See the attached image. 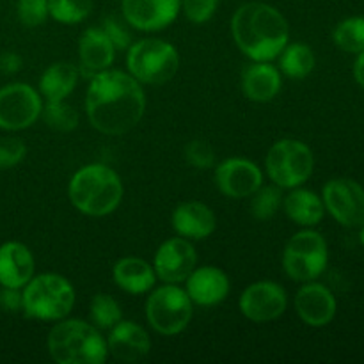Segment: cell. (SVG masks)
Wrapping results in <instances>:
<instances>
[{
    "label": "cell",
    "instance_id": "7a4b0ae2",
    "mask_svg": "<svg viewBox=\"0 0 364 364\" xmlns=\"http://www.w3.org/2000/svg\"><path fill=\"white\" fill-rule=\"evenodd\" d=\"M231 34L249 59L269 63L288 45L290 27L276 7L265 2H247L235 11Z\"/></svg>",
    "mask_w": 364,
    "mask_h": 364
},
{
    "label": "cell",
    "instance_id": "ffe728a7",
    "mask_svg": "<svg viewBox=\"0 0 364 364\" xmlns=\"http://www.w3.org/2000/svg\"><path fill=\"white\" fill-rule=\"evenodd\" d=\"M173 228L187 240H203L215 230V215L205 203H181L173 213Z\"/></svg>",
    "mask_w": 364,
    "mask_h": 364
},
{
    "label": "cell",
    "instance_id": "d6a6232c",
    "mask_svg": "<svg viewBox=\"0 0 364 364\" xmlns=\"http://www.w3.org/2000/svg\"><path fill=\"white\" fill-rule=\"evenodd\" d=\"M102 28L116 50H124L132 46V31L130 23L127 20H121L117 16H109L103 21Z\"/></svg>",
    "mask_w": 364,
    "mask_h": 364
},
{
    "label": "cell",
    "instance_id": "6da1fadb",
    "mask_svg": "<svg viewBox=\"0 0 364 364\" xmlns=\"http://www.w3.org/2000/svg\"><path fill=\"white\" fill-rule=\"evenodd\" d=\"M146 109L141 82L117 70L92 75L85 110L92 127L105 135H123L141 121Z\"/></svg>",
    "mask_w": 364,
    "mask_h": 364
},
{
    "label": "cell",
    "instance_id": "83f0119b",
    "mask_svg": "<svg viewBox=\"0 0 364 364\" xmlns=\"http://www.w3.org/2000/svg\"><path fill=\"white\" fill-rule=\"evenodd\" d=\"M334 43L341 50L359 53L364 50V18H347L334 28Z\"/></svg>",
    "mask_w": 364,
    "mask_h": 364
},
{
    "label": "cell",
    "instance_id": "f1b7e54d",
    "mask_svg": "<svg viewBox=\"0 0 364 364\" xmlns=\"http://www.w3.org/2000/svg\"><path fill=\"white\" fill-rule=\"evenodd\" d=\"M92 11V0H48V13L60 23L73 25L85 20Z\"/></svg>",
    "mask_w": 364,
    "mask_h": 364
},
{
    "label": "cell",
    "instance_id": "9c48e42d",
    "mask_svg": "<svg viewBox=\"0 0 364 364\" xmlns=\"http://www.w3.org/2000/svg\"><path fill=\"white\" fill-rule=\"evenodd\" d=\"M329 251L323 237L304 230L294 235L283 252V267L288 277L299 283H309L326 270Z\"/></svg>",
    "mask_w": 364,
    "mask_h": 364
},
{
    "label": "cell",
    "instance_id": "8d00e7d4",
    "mask_svg": "<svg viewBox=\"0 0 364 364\" xmlns=\"http://www.w3.org/2000/svg\"><path fill=\"white\" fill-rule=\"evenodd\" d=\"M23 308V295L20 288H6L0 291V309L9 313H16Z\"/></svg>",
    "mask_w": 364,
    "mask_h": 364
},
{
    "label": "cell",
    "instance_id": "e0dca14e",
    "mask_svg": "<svg viewBox=\"0 0 364 364\" xmlns=\"http://www.w3.org/2000/svg\"><path fill=\"white\" fill-rule=\"evenodd\" d=\"M107 348L110 354L121 363H137L144 359L151 350V340L141 326L134 322L121 320L110 329L107 340Z\"/></svg>",
    "mask_w": 364,
    "mask_h": 364
},
{
    "label": "cell",
    "instance_id": "74e56055",
    "mask_svg": "<svg viewBox=\"0 0 364 364\" xmlns=\"http://www.w3.org/2000/svg\"><path fill=\"white\" fill-rule=\"evenodd\" d=\"M0 66H2V70L6 71V73H14V71H18L21 68V57L13 52L4 53V55L0 57Z\"/></svg>",
    "mask_w": 364,
    "mask_h": 364
},
{
    "label": "cell",
    "instance_id": "4316f807",
    "mask_svg": "<svg viewBox=\"0 0 364 364\" xmlns=\"http://www.w3.org/2000/svg\"><path fill=\"white\" fill-rule=\"evenodd\" d=\"M283 205V192L281 187L274 185H262L251 196V213L258 220L272 219L277 210Z\"/></svg>",
    "mask_w": 364,
    "mask_h": 364
},
{
    "label": "cell",
    "instance_id": "ba28073f",
    "mask_svg": "<svg viewBox=\"0 0 364 364\" xmlns=\"http://www.w3.org/2000/svg\"><path fill=\"white\" fill-rule=\"evenodd\" d=\"M313 164L311 149L295 139L276 142L265 159L267 174L281 188H295L306 183L313 173Z\"/></svg>",
    "mask_w": 364,
    "mask_h": 364
},
{
    "label": "cell",
    "instance_id": "1f68e13d",
    "mask_svg": "<svg viewBox=\"0 0 364 364\" xmlns=\"http://www.w3.org/2000/svg\"><path fill=\"white\" fill-rule=\"evenodd\" d=\"M18 16L25 27H39L50 16L48 0H18Z\"/></svg>",
    "mask_w": 364,
    "mask_h": 364
},
{
    "label": "cell",
    "instance_id": "7402d4cb",
    "mask_svg": "<svg viewBox=\"0 0 364 364\" xmlns=\"http://www.w3.org/2000/svg\"><path fill=\"white\" fill-rule=\"evenodd\" d=\"M244 95L252 102H270L281 91V73L269 63L249 64L242 73Z\"/></svg>",
    "mask_w": 364,
    "mask_h": 364
},
{
    "label": "cell",
    "instance_id": "4dcf8cb0",
    "mask_svg": "<svg viewBox=\"0 0 364 364\" xmlns=\"http://www.w3.org/2000/svg\"><path fill=\"white\" fill-rule=\"evenodd\" d=\"M43 117L45 123L57 132H71L78 124V112L71 105L64 103V100L48 102V105L43 109Z\"/></svg>",
    "mask_w": 364,
    "mask_h": 364
},
{
    "label": "cell",
    "instance_id": "d4e9b609",
    "mask_svg": "<svg viewBox=\"0 0 364 364\" xmlns=\"http://www.w3.org/2000/svg\"><path fill=\"white\" fill-rule=\"evenodd\" d=\"M78 82L77 66L70 63H55L46 68L39 80V89L46 102H60L73 92Z\"/></svg>",
    "mask_w": 364,
    "mask_h": 364
},
{
    "label": "cell",
    "instance_id": "3957f363",
    "mask_svg": "<svg viewBox=\"0 0 364 364\" xmlns=\"http://www.w3.org/2000/svg\"><path fill=\"white\" fill-rule=\"evenodd\" d=\"M78 212L91 217L112 213L123 199V183L114 169L103 164H89L73 174L68 187Z\"/></svg>",
    "mask_w": 364,
    "mask_h": 364
},
{
    "label": "cell",
    "instance_id": "d6986e66",
    "mask_svg": "<svg viewBox=\"0 0 364 364\" xmlns=\"http://www.w3.org/2000/svg\"><path fill=\"white\" fill-rule=\"evenodd\" d=\"M34 277V258L27 245L7 242L0 247V284L23 288Z\"/></svg>",
    "mask_w": 364,
    "mask_h": 364
},
{
    "label": "cell",
    "instance_id": "8992f818",
    "mask_svg": "<svg viewBox=\"0 0 364 364\" xmlns=\"http://www.w3.org/2000/svg\"><path fill=\"white\" fill-rule=\"evenodd\" d=\"M127 64L132 77L141 84L162 85L178 73L180 55L171 43L148 38L130 46Z\"/></svg>",
    "mask_w": 364,
    "mask_h": 364
},
{
    "label": "cell",
    "instance_id": "ac0fdd59",
    "mask_svg": "<svg viewBox=\"0 0 364 364\" xmlns=\"http://www.w3.org/2000/svg\"><path fill=\"white\" fill-rule=\"evenodd\" d=\"M191 301L198 306H215L230 294V279L224 270L217 267H199L185 279Z\"/></svg>",
    "mask_w": 364,
    "mask_h": 364
},
{
    "label": "cell",
    "instance_id": "cb8c5ba5",
    "mask_svg": "<svg viewBox=\"0 0 364 364\" xmlns=\"http://www.w3.org/2000/svg\"><path fill=\"white\" fill-rule=\"evenodd\" d=\"M283 208L295 224L304 228L316 226L323 219V201L313 191L295 187L283 198Z\"/></svg>",
    "mask_w": 364,
    "mask_h": 364
},
{
    "label": "cell",
    "instance_id": "5b68a950",
    "mask_svg": "<svg viewBox=\"0 0 364 364\" xmlns=\"http://www.w3.org/2000/svg\"><path fill=\"white\" fill-rule=\"evenodd\" d=\"M23 295V308L21 311L28 318L43 320V322H55L70 315L75 304V290L66 277L59 274H39L32 277Z\"/></svg>",
    "mask_w": 364,
    "mask_h": 364
},
{
    "label": "cell",
    "instance_id": "9a60e30c",
    "mask_svg": "<svg viewBox=\"0 0 364 364\" xmlns=\"http://www.w3.org/2000/svg\"><path fill=\"white\" fill-rule=\"evenodd\" d=\"M123 18L144 32L162 31L178 18L181 0H121Z\"/></svg>",
    "mask_w": 364,
    "mask_h": 364
},
{
    "label": "cell",
    "instance_id": "30bf717a",
    "mask_svg": "<svg viewBox=\"0 0 364 364\" xmlns=\"http://www.w3.org/2000/svg\"><path fill=\"white\" fill-rule=\"evenodd\" d=\"M43 112L38 91L27 84H11L0 89V128L23 130L36 123Z\"/></svg>",
    "mask_w": 364,
    "mask_h": 364
},
{
    "label": "cell",
    "instance_id": "8fae6325",
    "mask_svg": "<svg viewBox=\"0 0 364 364\" xmlns=\"http://www.w3.org/2000/svg\"><path fill=\"white\" fill-rule=\"evenodd\" d=\"M323 206L340 224L358 228L364 224V188L348 178H336L323 187Z\"/></svg>",
    "mask_w": 364,
    "mask_h": 364
},
{
    "label": "cell",
    "instance_id": "836d02e7",
    "mask_svg": "<svg viewBox=\"0 0 364 364\" xmlns=\"http://www.w3.org/2000/svg\"><path fill=\"white\" fill-rule=\"evenodd\" d=\"M185 156H187L188 164L198 169H210V167L215 164V155H213V149L208 142L201 141V139H196L191 141L185 148Z\"/></svg>",
    "mask_w": 364,
    "mask_h": 364
},
{
    "label": "cell",
    "instance_id": "4fadbf2b",
    "mask_svg": "<svg viewBox=\"0 0 364 364\" xmlns=\"http://www.w3.org/2000/svg\"><path fill=\"white\" fill-rule=\"evenodd\" d=\"M198 263L196 249L187 238H169L159 247L155 255L153 269L159 279L164 283H183Z\"/></svg>",
    "mask_w": 364,
    "mask_h": 364
},
{
    "label": "cell",
    "instance_id": "f546056e",
    "mask_svg": "<svg viewBox=\"0 0 364 364\" xmlns=\"http://www.w3.org/2000/svg\"><path fill=\"white\" fill-rule=\"evenodd\" d=\"M89 313H91L92 326L100 327V329H112L117 322L123 320V313H121V308L116 299L105 294L92 297Z\"/></svg>",
    "mask_w": 364,
    "mask_h": 364
},
{
    "label": "cell",
    "instance_id": "2e32d148",
    "mask_svg": "<svg viewBox=\"0 0 364 364\" xmlns=\"http://www.w3.org/2000/svg\"><path fill=\"white\" fill-rule=\"evenodd\" d=\"M295 309L304 323L323 327L336 315V299L327 287L309 281L295 295Z\"/></svg>",
    "mask_w": 364,
    "mask_h": 364
},
{
    "label": "cell",
    "instance_id": "e575fe53",
    "mask_svg": "<svg viewBox=\"0 0 364 364\" xmlns=\"http://www.w3.org/2000/svg\"><path fill=\"white\" fill-rule=\"evenodd\" d=\"M219 0H181V9L192 23H205L215 14Z\"/></svg>",
    "mask_w": 364,
    "mask_h": 364
},
{
    "label": "cell",
    "instance_id": "277c9868",
    "mask_svg": "<svg viewBox=\"0 0 364 364\" xmlns=\"http://www.w3.org/2000/svg\"><path fill=\"white\" fill-rule=\"evenodd\" d=\"M48 352L59 364H102L109 355L107 341L96 326L82 320H64L48 334Z\"/></svg>",
    "mask_w": 364,
    "mask_h": 364
},
{
    "label": "cell",
    "instance_id": "44dd1931",
    "mask_svg": "<svg viewBox=\"0 0 364 364\" xmlns=\"http://www.w3.org/2000/svg\"><path fill=\"white\" fill-rule=\"evenodd\" d=\"M78 55H80V66L85 75H96L112 66L116 48L107 38L103 28H87L80 36L78 41Z\"/></svg>",
    "mask_w": 364,
    "mask_h": 364
},
{
    "label": "cell",
    "instance_id": "f35d334b",
    "mask_svg": "<svg viewBox=\"0 0 364 364\" xmlns=\"http://www.w3.org/2000/svg\"><path fill=\"white\" fill-rule=\"evenodd\" d=\"M354 77L358 80V84L364 87V50L358 53V59H355L354 64Z\"/></svg>",
    "mask_w": 364,
    "mask_h": 364
},
{
    "label": "cell",
    "instance_id": "ab89813d",
    "mask_svg": "<svg viewBox=\"0 0 364 364\" xmlns=\"http://www.w3.org/2000/svg\"><path fill=\"white\" fill-rule=\"evenodd\" d=\"M359 240H361V244H363V247H364V224H363L361 233H359Z\"/></svg>",
    "mask_w": 364,
    "mask_h": 364
},
{
    "label": "cell",
    "instance_id": "52a82bcc",
    "mask_svg": "<svg viewBox=\"0 0 364 364\" xmlns=\"http://www.w3.org/2000/svg\"><path fill=\"white\" fill-rule=\"evenodd\" d=\"M194 302L183 288L173 283L156 288L146 302V316L153 329L164 336H174L188 326Z\"/></svg>",
    "mask_w": 364,
    "mask_h": 364
},
{
    "label": "cell",
    "instance_id": "7c38bea8",
    "mask_svg": "<svg viewBox=\"0 0 364 364\" xmlns=\"http://www.w3.org/2000/svg\"><path fill=\"white\" fill-rule=\"evenodd\" d=\"M288 304L287 291L272 281H258L240 295V311L245 318L256 323L272 322L279 318Z\"/></svg>",
    "mask_w": 364,
    "mask_h": 364
},
{
    "label": "cell",
    "instance_id": "5bb4252c",
    "mask_svg": "<svg viewBox=\"0 0 364 364\" xmlns=\"http://www.w3.org/2000/svg\"><path fill=\"white\" fill-rule=\"evenodd\" d=\"M215 183L228 198H251L263 185V173L251 160L228 159L217 166Z\"/></svg>",
    "mask_w": 364,
    "mask_h": 364
},
{
    "label": "cell",
    "instance_id": "484cf974",
    "mask_svg": "<svg viewBox=\"0 0 364 364\" xmlns=\"http://www.w3.org/2000/svg\"><path fill=\"white\" fill-rule=\"evenodd\" d=\"M279 70L290 78H306L315 68V53L304 43L287 45L279 53Z\"/></svg>",
    "mask_w": 364,
    "mask_h": 364
},
{
    "label": "cell",
    "instance_id": "d590c367",
    "mask_svg": "<svg viewBox=\"0 0 364 364\" xmlns=\"http://www.w3.org/2000/svg\"><path fill=\"white\" fill-rule=\"evenodd\" d=\"M25 153H27V148L20 139H0V169H11L18 166L25 159Z\"/></svg>",
    "mask_w": 364,
    "mask_h": 364
},
{
    "label": "cell",
    "instance_id": "603a6c76",
    "mask_svg": "<svg viewBox=\"0 0 364 364\" xmlns=\"http://www.w3.org/2000/svg\"><path fill=\"white\" fill-rule=\"evenodd\" d=\"M112 274L117 287L132 295L146 294L156 281L155 269L141 258H121L114 265Z\"/></svg>",
    "mask_w": 364,
    "mask_h": 364
}]
</instances>
